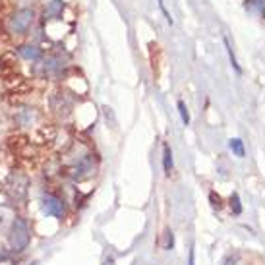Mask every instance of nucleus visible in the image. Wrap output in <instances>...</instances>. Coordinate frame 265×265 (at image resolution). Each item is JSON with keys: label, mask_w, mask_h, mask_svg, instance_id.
<instances>
[{"label": "nucleus", "mask_w": 265, "mask_h": 265, "mask_svg": "<svg viewBox=\"0 0 265 265\" xmlns=\"http://www.w3.org/2000/svg\"><path fill=\"white\" fill-rule=\"evenodd\" d=\"M31 242V227L25 217H14L8 229V246L12 252L20 254L23 250H27V246Z\"/></svg>", "instance_id": "obj_1"}, {"label": "nucleus", "mask_w": 265, "mask_h": 265, "mask_svg": "<svg viewBox=\"0 0 265 265\" xmlns=\"http://www.w3.org/2000/svg\"><path fill=\"white\" fill-rule=\"evenodd\" d=\"M29 190V176L22 170H12L6 182H4V192L8 194L12 201H25Z\"/></svg>", "instance_id": "obj_2"}, {"label": "nucleus", "mask_w": 265, "mask_h": 265, "mask_svg": "<svg viewBox=\"0 0 265 265\" xmlns=\"http://www.w3.org/2000/svg\"><path fill=\"white\" fill-rule=\"evenodd\" d=\"M74 103H76L74 93L60 87L51 93V97H49V109L58 118H66L68 114L72 112V109H74Z\"/></svg>", "instance_id": "obj_3"}, {"label": "nucleus", "mask_w": 265, "mask_h": 265, "mask_svg": "<svg viewBox=\"0 0 265 265\" xmlns=\"http://www.w3.org/2000/svg\"><path fill=\"white\" fill-rule=\"evenodd\" d=\"M35 20V12L31 8H20L12 14L6 22V31L10 35H25Z\"/></svg>", "instance_id": "obj_4"}, {"label": "nucleus", "mask_w": 265, "mask_h": 265, "mask_svg": "<svg viewBox=\"0 0 265 265\" xmlns=\"http://www.w3.org/2000/svg\"><path fill=\"white\" fill-rule=\"evenodd\" d=\"M41 211L47 217H55V219H64L66 217V203L64 199L55 196V194H47L41 198Z\"/></svg>", "instance_id": "obj_5"}, {"label": "nucleus", "mask_w": 265, "mask_h": 265, "mask_svg": "<svg viewBox=\"0 0 265 265\" xmlns=\"http://www.w3.org/2000/svg\"><path fill=\"white\" fill-rule=\"evenodd\" d=\"M95 174V157L91 153H87L85 157H81L76 165L70 166V176L74 178L76 182L87 180Z\"/></svg>", "instance_id": "obj_6"}, {"label": "nucleus", "mask_w": 265, "mask_h": 265, "mask_svg": "<svg viewBox=\"0 0 265 265\" xmlns=\"http://www.w3.org/2000/svg\"><path fill=\"white\" fill-rule=\"evenodd\" d=\"M39 120V114L35 109H20V111L16 112V122H18V126H22V128H31L35 122Z\"/></svg>", "instance_id": "obj_7"}, {"label": "nucleus", "mask_w": 265, "mask_h": 265, "mask_svg": "<svg viewBox=\"0 0 265 265\" xmlns=\"http://www.w3.org/2000/svg\"><path fill=\"white\" fill-rule=\"evenodd\" d=\"M62 12H64V2L62 0H51L45 8L43 16L45 20H58V18H62Z\"/></svg>", "instance_id": "obj_8"}, {"label": "nucleus", "mask_w": 265, "mask_h": 265, "mask_svg": "<svg viewBox=\"0 0 265 265\" xmlns=\"http://www.w3.org/2000/svg\"><path fill=\"white\" fill-rule=\"evenodd\" d=\"M18 55L22 56L23 60H35L37 62V60L43 58V51L35 45H22V47H18Z\"/></svg>", "instance_id": "obj_9"}, {"label": "nucleus", "mask_w": 265, "mask_h": 265, "mask_svg": "<svg viewBox=\"0 0 265 265\" xmlns=\"http://www.w3.org/2000/svg\"><path fill=\"white\" fill-rule=\"evenodd\" d=\"M163 168H165V174H170L172 170V151L166 144L163 147Z\"/></svg>", "instance_id": "obj_10"}, {"label": "nucleus", "mask_w": 265, "mask_h": 265, "mask_svg": "<svg viewBox=\"0 0 265 265\" xmlns=\"http://www.w3.org/2000/svg\"><path fill=\"white\" fill-rule=\"evenodd\" d=\"M229 147H231V151L236 155V157H244V155H246L242 140H238V138H232L231 142H229Z\"/></svg>", "instance_id": "obj_11"}, {"label": "nucleus", "mask_w": 265, "mask_h": 265, "mask_svg": "<svg viewBox=\"0 0 265 265\" xmlns=\"http://www.w3.org/2000/svg\"><path fill=\"white\" fill-rule=\"evenodd\" d=\"M225 47H227V53H229V58H231L232 68L240 74V66H238V62H236V56H234V53H232V47H231V43H229V39H227V37H225Z\"/></svg>", "instance_id": "obj_12"}, {"label": "nucleus", "mask_w": 265, "mask_h": 265, "mask_svg": "<svg viewBox=\"0 0 265 265\" xmlns=\"http://www.w3.org/2000/svg\"><path fill=\"white\" fill-rule=\"evenodd\" d=\"M178 112H180V116H182V122L188 126L190 124V112L186 109V105H184V101H178Z\"/></svg>", "instance_id": "obj_13"}, {"label": "nucleus", "mask_w": 265, "mask_h": 265, "mask_svg": "<svg viewBox=\"0 0 265 265\" xmlns=\"http://www.w3.org/2000/svg\"><path fill=\"white\" fill-rule=\"evenodd\" d=\"M157 2H159V8H161V12H163V14H165V18H166V23H168V25H172V16H170V14H168V10H166L165 8V2H163V0H157Z\"/></svg>", "instance_id": "obj_14"}, {"label": "nucleus", "mask_w": 265, "mask_h": 265, "mask_svg": "<svg viewBox=\"0 0 265 265\" xmlns=\"http://www.w3.org/2000/svg\"><path fill=\"white\" fill-rule=\"evenodd\" d=\"M172 246H174V234H172V232L168 231L166 232V250H172Z\"/></svg>", "instance_id": "obj_15"}, {"label": "nucleus", "mask_w": 265, "mask_h": 265, "mask_svg": "<svg viewBox=\"0 0 265 265\" xmlns=\"http://www.w3.org/2000/svg\"><path fill=\"white\" fill-rule=\"evenodd\" d=\"M231 203H234V213L238 215V213L242 211V207H240V199H238V196H236V194H234V196L231 198Z\"/></svg>", "instance_id": "obj_16"}, {"label": "nucleus", "mask_w": 265, "mask_h": 265, "mask_svg": "<svg viewBox=\"0 0 265 265\" xmlns=\"http://www.w3.org/2000/svg\"><path fill=\"white\" fill-rule=\"evenodd\" d=\"M211 201H213V207H217V209L221 207V198H219V196L215 199V194H211Z\"/></svg>", "instance_id": "obj_17"}, {"label": "nucleus", "mask_w": 265, "mask_h": 265, "mask_svg": "<svg viewBox=\"0 0 265 265\" xmlns=\"http://www.w3.org/2000/svg\"><path fill=\"white\" fill-rule=\"evenodd\" d=\"M103 265H114V259H112V257H107V259L103 261Z\"/></svg>", "instance_id": "obj_18"}, {"label": "nucleus", "mask_w": 265, "mask_h": 265, "mask_svg": "<svg viewBox=\"0 0 265 265\" xmlns=\"http://www.w3.org/2000/svg\"><path fill=\"white\" fill-rule=\"evenodd\" d=\"M190 265H194V248L190 250Z\"/></svg>", "instance_id": "obj_19"}]
</instances>
